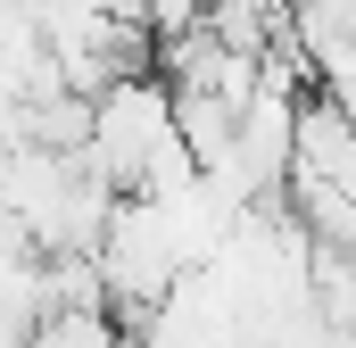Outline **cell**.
<instances>
[{
  "label": "cell",
  "mask_w": 356,
  "mask_h": 348,
  "mask_svg": "<svg viewBox=\"0 0 356 348\" xmlns=\"http://www.w3.org/2000/svg\"><path fill=\"white\" fill-rule=\"evenodd\" d=\"M91 166L124 199H175L199 182V158L175 125V84L166 75H124L91 100Z\"/></svg>",
  "instance_id": "obj_1"
},
{
  "label": "cell",
  "mask_w": 356,
  "mask_h": 348,
  "mask_svg": "<svg viewBox=\"0 0 356 348\" xmlns=\"http://www.w3.org/2000/svg\"><path fill=\"white\" fill-rule=\"evenodd\" d=\"M25 348H133V324L116 315V307H50Z\"/></svg>",
  "instance_id": "obj_2"
},
{
  "label": "cell",
  "mask_w": 356,
  "mask_h": 348,
  "mask_svg": "<svg viewBox=\"0 0 356 348\" xmlns=\"http://www.w3.org/2000/svg\"><path fill=\"white\" fill-rule=\"evenodd\" d=\"M315 91H323L332 108H348V116H356V42H348V50H332V58L315 67Z\"/></svg>",
  "instance_id": "obj_3"
}]
</instances>
